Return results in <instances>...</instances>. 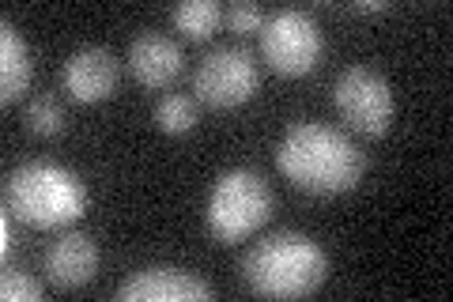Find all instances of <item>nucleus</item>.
Returning <instances> with one entry per match:
<instances>
[{
    "mask_svg": "<svg viewBox=\"0 0 453 302\" xmlns=\"http://www.w3.org/2000/svg\"><path fill=\"white\" fill-rule=\"evenodd\" d=\"M170 19L186 38H211L219 31V23L226 19V8L216 0H181V4L170 12Z\"/></svg>",
    "mask_w": 453,
    "mask_h": 302,
    "instance_id": "nucleus-13",
    "label": "nucleus"
},
{
    "mask_svg": "<svg viewBox=\"0 0 453 302\" xmlns=\"http://www.w3.org/2000/svg\"><path fill=\"white\" fill-rule=\"evenodd\" d=\"M333 103L336 113L348 121V128H356L363 136H381L393 125V91L389 80L378 76L366 65H351L336 76L333 83Z\"/></svg>",
    "mask_w": 453,
    "mask_h": 302,
    "instance_id": "nucleus-7",
    "label": "nucleus"
},
{
    "mask_svg": "<svg viewBox=\"0 0 453 302\" xmlns=\"http://www.w3.org/2000/svg\"><path fill=\"white\" fill-rule=\"evenodd\" d=\"M42 268H46V280L61 291L91 283L98 272V242L88 231H65L42 257Z\"/></svg>",
    "mask_w": 453,
    "mask_h": 302,
    "instance_id": "nucleus-10",
    "label": "nucleus"
},
{
    "mask_svg": "<svg viewBox=\"0 0 453 302\" xmlns=\"http://www.w3.org/2000/svg\"><path fill=\"white\" fill-rule=\"evenodd\" d=\"M356 12H386V0H363V4H356Z\"/></svg>",
    "mask_w": 453,
    "mask_h": 302,
    "instance_id": "nucleus-19",
    "label": "nucleus"
},
{
    "mask_svg": "<svg viewBox=\"0 0 453 302\" xmlns=\"http://www.w3.org/2000/svg\"><path fill=\"white\" fill-rule=\"evenodd\" d=\"M257 88H261V68H257V57L246 46H216L196 61L193 91H196V103L204 106L234 110L250 103Z\"/></svg>",
    "mask_w": 453,
    "mask_h": 302,
    "instance_id": "nucleus-5",
    "label": "nucleus"
},
{
    "mask_svg": "<svg viewBox=\"0 0 453 302\" xmlns=\"http://www.w3.org/2000/svg\"><path fill=\"white\" fill-rule=\"evenodd\" d=\"M118 298L121 302H189V298L211 302L216 298V287L204 283L196 272H186V268L148 265V268L133 272V276L118 287Z\"/></svg>",
    "mask_w": 453,
    "mask_h": 302,
    "instance_id": "nucleus-8",
    "label": "nucleus"
},
{
    "mask_svg": "<svg viewBox=\"0 0 453 302\" xmlns=\"http://www.w3.org/2000/svg\"><path fill=\"white\" fill-rule=\"evenodd\" d=\"M325 38L303 8H276L261 27V61L280 76H306L321 61Z\"/></svg>",
    "mask_w": 453,
    "mask_h": 302,
    "instance_id": "nucleus-6",
    "label": "nucleus"
},
{
    "mask_svg": "<svg viewBox=\"0 0 453 302\" xmlns=\"http://www.w3.org/2000/svg\"><path fill=\"white\" fill-rule=\"evenodd\" d=\"M31 50L12 19H0V103L12 106L31 88Z\"/></svg>",
    "mask_w": 453,
    "mask_h": 302,
    "instance_id": "nucleus-12",
    "label": "nucleus"
},
{
    "mask_svg": "<svg viewBox=\"0 0 453 302\" xmlns=\"http://www.w3.org/2000/svg\"><path fill=\"white\" fill-rule=\"evenodd\" d=\"M276 170L303 193L336 197L351 193L363 182L366 159L348 140V133H340L333 125L303 121L283 133L276 148Z\"/></svg>",
    "mask_w": 453,
    "mask_h": 302,
    "instance_id": "nucleus-1",
    "label": "nucleus"
},
{
    "mask_svg": "<svg viewBox=\"0 0 453 302\" xmlns=\"http://www.w3.org/2000/svg\"><path fill=\"white\" fill-rule=\"evenodd\" d=\"M118 76H121L118 57L106 46H83L61 68V83L76 103H103V98H110L118 91Z\"/></svg>",
    "mask_w": 453,
    "mask_h": 302,
    "instance_id": "nucleus-9",
    "label": "nucleus"
},
{
    "mask_svg": "<svg viewBox=\"0 0 453 302\" xmlns=\"http://www.w3.org/2000/svg\"><path fill=\"white\" fill-rule=\"evenodd\" d=\"M0 295H4L8 302L16 298V302H35L46 295V287H42L35 276H27V272H16V268H8L4 276H0Z\"/></svg>",
    "mask_w": 453,
    "mask_h": 302,
    "instance_id": "nucleus-16",
    "label": "nucleus"
},
{
    "mask_svg": "<svg viewBox=\"0 0 453 302\" xmlns=\"http://www.w3.org/2000/svg\"><path fill=\"white\" fill-rule=\"evenodd\" d=\"M181 65H186V57H181V46L170 35L144 31V35L133 38L129 68H133L136 83H144V88H151V91L170 88V83L181 76Z\"/></svg>",
    "mask_w": 453,
    "mask_h": 302,
    "instance_id": "nucleus-11",
    "label": "nucleus"
},
{
    "mask_svg": "<svg viewBox=\"0 0 453 302\" xmlns=\"http://www.w3.org/2000/svg\"><path fill=\"white\" fill-rule=\"evenodd\" d=\"M23 121H27V128H31L35 136H57L65 128V110H61V103H57L53 95H35L31 103H27V110H23Z\"/></svg>",
    "mask_w": 453,
    "mask_h": 302,
    "instance_id": "nucleus-15",
    "label": "nucleus"
},
{
    "mask_svg": "<svg viewBox=\"0 0 453 302\" xmlns=\"http://www.w3.org/2000/svg\"><path fill=\"white\" fill-rule=\"evenodd\" d=\"M88 208V190L80 174L61 163H23L8 178V212L31 227H65L76 223Z\"/></svg>",
    "mask_w": 453,
    "mask_h": 302,
    "instance_id": "nucleus-3",
    "label": "nucleus"
},
{
    "mask_svg": "<svg viewBox=\"0 0 453 302\" xmlns=\"http://www.w3.org/2000/svg\"><path fill=\"white\" fill-rule=\"evenodd\" d=\"M226 23H231L234 35H261L265 27V12L253 0H238V4L226 8Z\"/></svg>",
    "mask_w": 453,
    "mask_h": 302,
    "instance_id": "nucleus-17",
    "label": "nucleus"
},
{
    "mask_svg": "<svg viewBox=\"0 0 453 302\" xmlns=\"http://www.w3.org/2000/svg\"><path fill=\"white\" fill-rule=\"evenodd\" d=\"M16 250V235H12V212L0 215V257H12Z\"/></svg>",
    "mask_w": 453,
    "mask_h": 302,
    "instance_id": "nucleus-18",
    "label": "nucleus"
},
{
    "mask_svg": "<svg viewBox=\"0 0 453 302\" xmlns=\"http://www.w3.org/2000/svg\"><path fill=\"white\" fill-rule=\"evenodd\" d=\"M329 276V257L321 242L303 231H276L250 246L242 257V280L265 298H303L314 295Z\"/></svg>",
    "mask_w": 453,
    "mask_h": 302,
    "instance_id": "nucleus-2",
    "label": "nucleus"
},
{
    "mask_svg": "<svg viewBox=\"0 0 453 302\" xmlns=\"http://www.w3.org/2000/svg\"><path fill=\"white\" fill-rule=\"evenodd\" d=\"M273 190L268 182L250 166H234L226 174L216 178L208 193V208H204V223L216 242H242L250 238L257 227L268 223L273 215Z\"/></svg>",
    "mask_w": 453,
    "mask_h": 302,
    "instance_id": "nucleus-4",
    "label": "nucleus"
},
{
    "mask_svg": "<svg viewBox=\"0 0 453 302\" xmlns=\"http://www.w3.org/2000/svg\"><path fill=\"white\" fill-rule=\"evenodd\" d=\"M201 113H196V98L193 95H163L155 103V125L163 128L166 136H186L196 128Z\"/></svg>",
    "mask_w": 453,
    "mask_h": 302,
    "instance_id": "nucleus-14",
    "label": "nucleus"
}]
</instances>
